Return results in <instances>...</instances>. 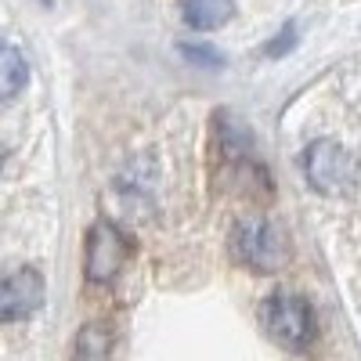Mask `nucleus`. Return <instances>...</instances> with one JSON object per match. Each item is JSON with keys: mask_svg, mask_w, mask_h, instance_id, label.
Listing matches in <instances>:
<instances>
[{"mask_svg": "<svg viewBox=\"0 0 361 361\" xmlns=\"http://www.w3.org/2000/svg\"><path fill=\"white\" fill-rule=\"evenodd\" d=\"M260 322L267 329V336L286 350H304L314 340V314L311 304L296 293H275L264 300Z\"/></svg>", "mask_w": 361, "mask_h": 361, "instance_id": "f257e3e1", "label": "nucleus"}, {"mask_svg": "<svg viewBox=\"0 0 361 361\" xmlns=\"http://www.w3.org/2000/svg\"><path fill=\"white\" fill-rule=\"evenodd\" d=\"M231 250H235V257L243 260L246 267L264 271V275L286 267V260H289L286 235L275 224H267V221H243V224L235 228Z\"/></svg>", "mask_w": 361, "mask_h": 361, "instance_id": "f03ea898", "label": "nucleus"}, {"mask_svg": "<svg viewBox=\"0 0 361 361\" xmlns=\"http://www.w3.org/2000/svg\"><path fill=\"white\" fill-rule=\"evenodd\" d=\"M304 170H307V180L322 195H347V192H354V180H357L354 156L336 141H314L304 152Z\"/></svg>", "mask_w": 361, "mask_h": 361, "instance_id": "7ed1b4c3", "label": "nucleus"}, {"mask_svg": "<svg viewBox=\"0 0 361 361\" xmlns=\"http://www.w3.org/2000/svg\"><path fill=\"white\" fill-rule=\"evenodd\" d=\"M130 257V238L109 221H98L87 235V257H83V271L90 282H112L123 271Z\"/></svg>", "mask_w": 361, "mask_h": 361, "instance_id": "20e7f679", "label": "nucleus"}, {"mask_svg": "<svg viewBox=\"0 0 361 361\" xmlns=\"http://www.w3.org/2000/svg\"><path fill=\"white\" fill-rule=\"evenodd\" d=\"M44 304V279L37 267H11L0 275V322H22Z\"/></svg>", "mask_w": 361, "mask_h": 361, "instance_id": "39448f33", "label": "nucleus"}, {"mask_svg": "<svg viewBox=\"0 0 361 361\" xmlns=\"http://www.w3.org/2000/svg\"><path fill=\"white\" fill-rule=\"evenodd\" d=\"M180 15L192 29H217L235 15V0H180Z\"/></svg>", "mask_w": 361, "mask_h": 361, "instance_id": "423d86ee", "label": "nucleus"}, {"mask_svg": "<svg viewBox=\"0 0 361 361\" xmlns=\"http://www.w3.org/2000/svg\"><path fill=\"white\" fill-rule=\"evenodd\" d=\"M25 80H29V66H25L22 51L0 40V102L15 98L25 87Z\"/></svg>", "mask_w": 361, "mask_h": 361, "instance_id": "0eeeda50", "label": "nucleus"}, {"mask_svg": "<svg viewBox=\"0 0 361 361\" xmlns=\"http://www.w3.org/2000/svg\"><path fill=\"white\" fill-rule=\"evenodd\" d=\"M0 166H4V148H0Z\"/></svg>", "mask_w": 361, "mask_h": 361, "instance_id": "6e6552de", "label": "nucleus"}, {"mask_svg": "<svg viewBox=\"0 0 361 361\" xmlns=\"http://www.w3.org/2000/svg\"><path fill=\"white\" fill-rule=\"evenodd\" d=\"M40 4H51V0H40Z\"/></svg>", "mask_w": 361, "mask_h": 361, "instance_id": "1a4fd4ad", "label": "nucleus"}]
</instances>
